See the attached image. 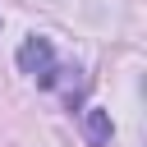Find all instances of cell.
<instances>
[{"label":"cell","mask_w":147,"mask_h":147,"mask_svg":"<svg viewBox=\"0 0 147 147\" xmlns=\"http://www.w3.org/2000/svg\"><path fill=\"white\" fill-rule=\"evenodd\" d=\"M83 133H87V142H92V147H106V142H110V115H106V110H96V106H92V110H83Z\"/></svg>","instance_id":"7a4b0ae2"},{"label":"cell","mask_w":147,"mask_h":147,"mask_svg":"<svg viewBox=\"0 0 147 147\" xmlns=\"http://www.w3.org/2000/svg\"><path fill=\"white\" fill-rule=\"evenodd\" d=\"M18 69L51 87V83H55V51H51V41H46V37H28V41L18 46Z\"/></svg>","instance_id":"6da1fadb"}]
</instances>
